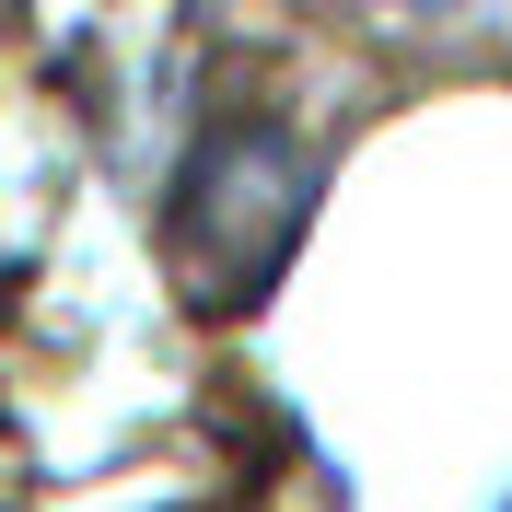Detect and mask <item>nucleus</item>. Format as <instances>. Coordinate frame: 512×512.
<instances>
[{"instance_id": "nucleus-1", "label": "nucleus", "mask_w": 512, "mask_h": 512, "mask_svg": "<svg viewBox=\"0 0 512 512\" xmlns=\"http://www.w3.org/2000/svg\"><path fill=\"white\" fill-rule=\"evenodd\" d=\"M315 222V152L291 128H222L175 175V280L198 315H256Z\"/></svg>"}, {"instance_id": "nucleus-2", "label": "nucleus", "mask_w": 512, "mask_h": 512, "mask_svg": "<svg viewBox=\"0 0 512 512\" xmlns=\"http://www.w3.org/2000/svg\"><path fill=\"white\" fill-rule=\"evenodd\" d=\"M361 12H454V0H361Z\"/></svg>"}]
</instances>
